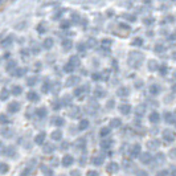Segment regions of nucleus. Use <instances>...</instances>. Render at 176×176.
Masks as SVG:
<instances>
[{
	"label": "nucleus",
	"mask_w": 176,
	"mask_h": 176,
	"mask_svg": "<svg viewBox=\"0 0 176 176\" xmlns=\"http://www.w3.org/2000/svg\"><path fill=\"white\" fill-rule=\"evenodd\" d=\"M150 122H151V123H157V122H159V114H157V113H152V114L150 115Z\"/></svg>",
	"instance_id": "obj_8"
},
{
	"label": "nucleus",
	"mask_w": 176,
	"mask_h": 176,
	"mask_svg": "<svg viewBox=\"0 0 176 176\" xmlns=\"http://www.w3.org/2000/svg\"><path fill=\"white\" fill-rule=\"evenodd\" d=\"M35 81H36V77H33V78H29V80H28V85H29V86H31V85L33 86L35 83H36Z\"/></svg>",
	"instance_id": "obj_26"
},
{
	"label": "nucleus",
	"mask_w": 176,
	"mask_h": 176,
	"mask_svg": "<svg viewBox=\"0 0 176 176\" xmlns=\"http://www.w3.org/2000/svg\"><path fill=\"white\" fill-rule=\"evenodd\" d=\"M139 154H140V146L135 144L134 148H133V151H131V155H133V156H138Z\"/></svg>",
	"instance_id": "obj_11"
},
{
	"label": "nucleus",
	"mask_w": 176,
	"mask_h": 176,
	"mask_svg": "<svg viewBox=\"0 0 176 176\" xmlns=\"http://www.w3.org/2000/svg\"><path fill=\"white\" fill-rule=\"evenodd\" d=\"M50 123L52 124H54V126H64V123H65V120L62 119V118H60V117H53L52 119H50Z\"/></svg>",
	"instance_id": "obj_1"
},
{
	"label": "nucleus",
	"mask_w": 176,
	"mask_h": 176,
	"mask_svg": "<svg viewBox=\"0 0 176 176\" xmlns=\"http://www.w3.org/2000/svg\"><path fill=\"white\" fill-rule=\"evenodd\" d=\"M36 113H37V117H39V118H45V115H46V109H45V107L37 109V110H36Z\"/></svg>",
	"instance_id": "obj_7"
},
{
	"label": "nucleus",
	"mask_w": 176,
	"mask_h": 176,
	"mask_svg": "<svg viewBox=\"0 0 176 176\" xmlns=\"http://www.w3.org/2000/svg\"><path fill=\"white\" fill-rule=\"evenodd\" d=\"M109 133H110V129H107V127H106V129H102L101 130V137H107Z\"/></svg>",
	"instance_id": "obj_23"
},
{
	"label": "nucleus",
	"mask_w": 176,
	"mask_h": 176,
	"mask_svg": "<svg viewBox=\"0 0 176 176\" xmlns=\"http://www.w3.org/2000/svg\"><path fill=\"white\" fill-rule=\"evenodd\" d=\"M129 94V89L127 87H122V89L118 90V95H120V97H124V95Z\"/></svg>",
	"instance_id": "obj_17"
},
{
	"label": "nucleus",
	"mask_w": 176,
	"mask_h": 176,
	"mask_svg": "<svg viewBox=\"0 0 176 176\" xmlns=\"http://www.w3.org/2000/svg\"><path fill=\"white\" fill-rule=\"evenodd\" d=\"M20 110V103L19 102H12V103H9V106H8V111L9 113H16V111H19Z\"/></svg>",
	"instance_id": "obj_2"
},
{
	"label": "nucleus",
	"mask_w": 176,
	"mask_h": 176,
	"mask_svg": "<svg viewBox=\"0 0 176 176\" xmlns=\"http://www.w3.org/2000/svg\"><path fill=\"white\" fill-rule=\"evenodd\" d=\"M87 127H89V120L87 119L81 120V123H80V130H86Z\"/></svg>",
	"instance_id": "obj_12"
},
{
	"label": "nucleus",
	"mask_w": 176,
	"mask_h": 176,
	"mask_svg": "<svg viewBox=\"0 0 176 176\" xmlns=\"http://www.w3.org/2000/svg\"><path fill=\"white\" fill-rule=\"evenodd\" d=\"M114 168H115V170H118V164H117V163H110L107 171L109 172H113V171H114Z\"/></svg>",
	"instance_id": "obj_20"
},
{
	"label": "nucleus",
	"mask_w": 176,
	"mask_h": 176,
	"mask_svg": "<svg viewBox=\"0 0 176 176\" xmlns=\"http://www.w3.org/2000/svg\"><path fill=\"white\" fill-rule=\"evenodd\" d=\"M174 133H171V131H164V139L166 140H170V142H172L174 140Z\"/></svg>",
	"instance_id": "obj_9"
},
{
	"label": "nucleus",
	"mask_w": 176,
	"mask_h": 176,
	"mask_svg": "<svg viewBox=\"0 0 176 176\" xmlns=\"http://www.w3.org/2000/svg\"><path fill=\"white\" fill-rule=\"evenodd\" d=\"M119 110H120V113H122L123 115H127V114L130 113V110H131V106H130V105H124V103H123V105L119 107Z\"/></svg>",
	"instance_id": "obj_4"
},
{
	"label": "nucleus",
	"mask_w": 176,
	"mask_h": 176,
	"mask_svg": "<svg viewBox=\"0 0 176 176\" xmlns=\"http://www.w3.org/2000/svg\"><path fill=\"white\" fill-rule=\"evenodd\" d=\"M166 122H168L170 124L174 123V115H172V113H167L166 114Z\"/></svg>",
	"instance_id": "obj_18"
},
{
	"label": "nucleus",
	"mask_w": 176,
	"mask_h": 176,
	"mask_svg": "<svg viewBox=\"0 0 176 176\" xmlns=\"http://www.w3.org/2000/svg\"><path fill=\"white\" fill-rule=\"evenodd\" d=\"M28 100L29 101H37L39 100V95L35 93V91H29V94H28Z\"/></svg>",
	"instance_id": "obj_13"
},
{
	"label": "nucleus",
	"mask_w": 176,
	"mask_h": 176,
	"mask_svg": "<svg viewBox=\"0 0 176 176\" xmlns=\"http://www.w3.org/2000/svg\"><path fill=\"white\" fill-rule=\"evenodd\" d=\"M102 162H103V157H95V159H93V163L95 164H101Z\"/></svg>",
	"instance_id": "obj_25"
},
{
	"label": "nucleus",
	"mask_w": 176,
	"mask_h": 176,
	"mask_svg": "<svg viewBox=\"0 0 176 176\" xmlns=\"http://www.w3.org/2000/svg\"><path fill=\"white\" fill-rule=\"evenodd\" d=\"M73 162H74V159H73V156H70V155H66V156H64V159H62V166L69 167V166H70V164H73Z\"/></svg>",
	"instance_id": "obj_3"
},
{
	"label": "nucleus",
	"mask_w": 176,
	"mask_h": 176,
	"mask_svg": "<svg viewBox=\"0 0 176 176\" xmlns=\"http://www.w3.org/2000/svg\"><path fill=\"white\" fill-rule=\"evenodd\" d=\"M77 81H80V78H78V77H73V78H69V81H68V86L76 85Z\"/></svg>",
	"instance_id": "obj_19"
},
{
	"label": "nucleus",
	"mask_w": 176,
	"mask_h": 176,
	"mask_svg": "<svg viewBox=\"0 0 176 176\" xmlns=\"http://www.w3.org/2000/svg\"><path fill=\"white\" fill-rule=\"evenodd\" d=\"M8 95H9L8 90H7V89H3V90H2V95H0V100H2V101H5L7 98H8Z\"/></svg>",
	"instance_id": "obj_16"
},
{
	"label": "nucleus",
	"mask_w": 176,
	"mask_h": 176,
	"mask_svg": "<svg viewBox=\"0 0 176 176\" xmlns=\"http://www.w3.org/2000/svg\"><path fill=\"white\" fill-rule=\"evenodd\" d=\"M42 46L45 49H49L50 46H53V39H45V41L42 42Z\"/></svg>",
	"instance_id": "obj_6"
},
{
	"label": "nucleus",
	"mask_w": 176,
	"mask_h": 176,
	"mask_svg": "<svg viewBox=\"0 0 176 176\" xmlns=\"http://www.w3.org/2000/svg\"><path fill=\"white\" fill-rule=\"evenodd\" d=\"M21 91H23V87H21V86H19V85L13 86V89H12V93H13L15 95H19V94H21Z\"/></svg>",
	"instance_id": "obj_14"
},
{
	"label": "nucleus",
	"mask_w": 176,
	"mask_h": 176,
	"mask_svg": "<svg viewBox=\"0 0 176 176\" xmlns=\"http://www.w3.org/2000/svg\"><path fill=\"white\" fill-rule=\"evenodd\" d=\"M44 139H45V133H41V134H39V137L35 139L36 143H39V144H41V143L44 142Z\"/></svg>",
	"instance_id": "obj_15"
},
{
	"label": "nucleus",
	"mask_w": 176,
	"mask_h": 176,
	"mask_svg": "<svg viewBox=\"0 0 176 176\" xmlns=\"http://www.w3.org/2000/svg\"><path fill=\"white\" fill-rule=\"evenodd\" d=\"M0 170H2V172H5L7 170H8V167H7V164H0Z\"/></svg>",
	"instance_id": "obj_27"
},
{
	"label": "nucleus",
	"mask_w": 176,
	"mask_h": 176,
	"mask_svg": "<svg viewBox=\"0 0 176 176\" xmlns=\"http://www.w3.org/2000/svg\"><path fill=\"white\" fill-rule=\"evenodd\" d=\"M146 156H147V157H142V162L144 163V164H146V163H148V162H151V159H152L150 154H146Z\"/></svg>",
	"instance_id": "obj_22"
},
{
	"label": "nucleus",
	"mask_w": 176,
	"mask_h": 176,
	"mask_svg": "<svg viewBox=\"0 0 176 176\" xmlns=\"http://www.w3.org/2000/svg\"><path fill=\"white\" fill-rule=\"evenodd\" d=\"M45 146H46V147H44V151H45V152H52L54 150L53 144H45Z\"/></svg>",
	"instance_id": "obj_21"
},
{
	"label": "nucleus",
	"mask_w": 176,
	"mask_h": 176,
	"mask_svg": "<svg viewBox=\"0 0 176 176\" xmlns=\"http://www.w3.org/2000/svg\"><path fill=\"white\" fill-rule=\"evenodd\" d=\"M160 90H162V87L157 86V85H152L151 87H150V93H151L152 95H156L160 93Z\"/></svg>",
	"instance_id": "obj_5"
},
{
	"label": "nucleus",
	"mask_w": 176,
	"mask_h": 176,
	"mask_svg": "<svg viewBox=\"0 0 176 176\" xmlns=\"http://www.w3.org/2000/svg\"><path fill=\"white\" fill-rule=\"evenodd\" d=\"M62 44H64V46H65V49H69V48L72 46V42L69 41V40H65V41H62Z\"/></svg>",
	"instance_id": "obj_24"
},
{
	"label": "nucleus",
	"mask_w": 176,
	"mask_h": 176,
	"mask_svg": "<svg viewBox=\"0 0 176 176\" xmlns=\"http://www.w3.org/2000/svg\"><path fill=\"white\" fill-rule=\"evenodd\" d=\"M52 138L54 139V140H60V139L62 138V133H61L60 130L53 131V133H52Z\"/></svg>",
	"instance_id": "obj_10"
}]
</instances>
